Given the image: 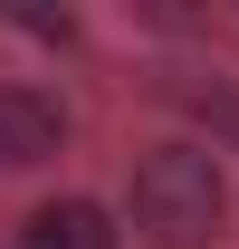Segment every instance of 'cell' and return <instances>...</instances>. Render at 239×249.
<instances>
[{
	"instance_id": "3",
	"label": "cell",
	"mask_w": 239,
	"mask_h": 249,
	"mask_svg": "<svg viewBox=\"0 0 239 249\" xmlns=\"http://www.w3.org/2000/svg\"><path fill=\"white\" fill-rule=\"evenodd\" d=\"M19 249H115V211L105 201H48V211H29Z\"/></svg>"
},
{
	"instance_id": "1",
	"label": "cell",
	"mask_w": 239,
	"mask_h": 249,
	"mask_svg": "<svg viewBox=\"0 0 239 249\" xmlns=\"http://www.w3.org/2000/svg\"><path fill=\"white\" fill-rule=\"evenodd\" d=\"M124 211L153 249H210L220 220H230V182H220V154L210 144H163V154L134 163V192Z\"/></svg>"
},
{
	"instance_id": "4",
	"label": "cell",
	"mask_w": 239,
	"mask_h": 249,
	"mask_svg": "<svg viewBox=\"0 0 239 249\" xmlns=\"http://www.w3.org/2000/svg\"><path fill=\"white\" fill-rule=\"evenodd\" d=\"M201 115H210V134H220V144H230V154H239V96H210Z\"/></svg>"
},
{
	"instance_id": "2",
	"label": "cell",
	"mask_w": 239,
	"mask_h": 249,
	"mask_svg": "<svg viewBox=\"0 0 239 249\" xmlns=\"http://www.w3.org/2000/svg\"><path fill=\"white\" fill-rule=\"evenodd\" d=\"M48 154H67V106L48 87H0V173H38Z\"/></svg>"
}]
</instances>
